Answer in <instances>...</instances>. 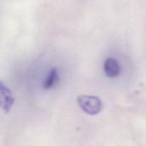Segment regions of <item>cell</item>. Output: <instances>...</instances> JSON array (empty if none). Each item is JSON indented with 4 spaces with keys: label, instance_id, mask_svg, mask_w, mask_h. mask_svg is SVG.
Returning <instances> with one entry per match:
<instances>
[{
    "label": "cell",
    "instance_id": "7a4b0ae2",
    "mask_svg": "<svg viewBox=\"0 0 146 146\" xmlns=\"http://www.w3.org/2000/svg\"><path fill=\"white\" fill-rule=\"evenodd\" d=\"M0 98L1 108L6 113H8L14 105V98L11 90L2 81L0 82Z\"/></svg>",
    "mask_w": 146,
    "mask_h": 146
},
{
    "label": "cell",
    "instance_id": "277c9868",
    "mask_svg": "<svg viewBox=\"0 0 146 146\" xmlns=\"http://www.w3.org/2000/svg\"><path fill=\"white\" fill-rule=\"evenodd\" d=\"M59 81V74L56 68H52L48 72V76L44 82V89L48 90L52 88Z\"/></svg>",
    "mask_w": 146,
    "mask_h": 146
},
{
    "label": "cell",
    "instance_id": "6da1fadb",
    "mask_svg": "<svg viewBox=\"0 0 146 146\" xmlns=\"http://www.w3.org/2000/svg\"><path fill=\"white\" fill-rule=\"evenodd\" d=\"M77 104L81 109L88 115H96L102 109V101L95 96H79L77 98Z\"/></svg>",
    "mask_w": 146,
    "mask_h": 146
},
{
    "label": "cell",
    "instance_id": "3957f363",
    "mask_svg": "<svg viewBox=\"0 0 146 146\" xmlns=\"http://www.w3.org/2000/svg\"><path fill=\"white\" fill-rule=\"evenodd\" d=\"M104 72L109 78H115L121 73V66L114 58H107L104 61Z\"/></svg>",
    "mask_w": 146,
    "mask_h": 146
}]
</instances>
